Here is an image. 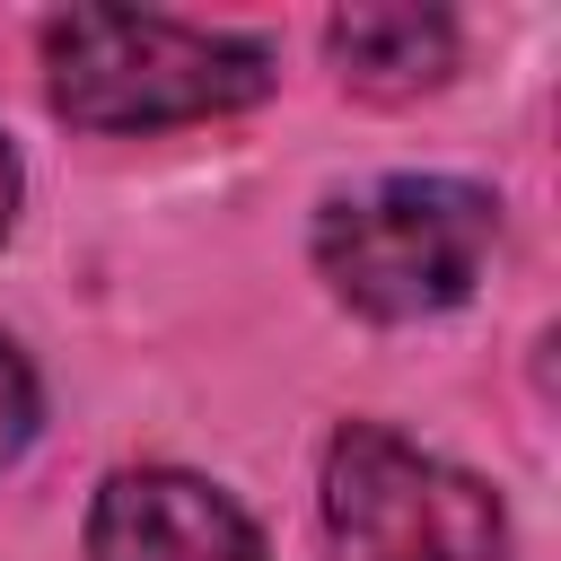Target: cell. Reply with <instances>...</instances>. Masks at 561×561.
<instances>
[{"label":"cell","instance_id":"4","mask_svg":"<svg viewBox=\"0 0 561 561\" xmlns=\"http://www.w3.org/2000/svg\"><path fill=\"white\" fill-rule=\"evenodd\" d=\"M88 561H272V543L219 482L175 465H131L105 473L88 508Z\"/></svg>","mask_w":561,"mask_h":561},{"label":"cell","instance_id":"6","mask_svg":"<svg viewBox=\"0 0 561 561\" xmlns=\"http://www.w3.org/2000/svg\"><path fill=\"white\" fill-rule=\"evenodd\" d=\"M35 421H44V394H35V368L0 342V465H18L26 456V438H35Z\"/></svg>","mask_w":561,"mask_h":561},{"label":"cell","instance_id":"3","mask_svg":"<svg viewBox=\"0 0 561 561\" xmlns=\"http://www.w3.org/2000/svg\"><path fill=\"white\" fill-rule=\"evenodd\" d=\"M324 552L333 561H508V517L465 465L377 421H351L324 447Z\"/></svg>","mask_w":561,"mask_h":561},{"label":"cell","instance_id":"1","mask_svg":"<svg viewBox=\"0 0 561 561\" xmlns=\"http://www.w3.org/2000/svg\"><path fill=\"white\" fill-rule=\"evenodd\" d=\"M53 114L88 131H167L202 114H237L272 88V53L254 35L140 18V9H70L44 26Z\"/></svg>","mask_w":561,"mask_h":561},{"label":"cell","instance_id":"2","mask_svg":"<svg viewBox=\"0 0 561 561\" xmlns=\"http://www.w3.org/2000/svg\"><path fill=\"white\" fill-rule=\"evenodd\" d=\"M500 245V202L465 175H386L316 219V272L377 324H421L473 298Z\"/></svg>","mask_w":561,"mask_h":561},{"label":"cell","instance_id":"7","mask_svg":"<svg viewBox=\"0 0 561 561\" xmlns=\"http://www.w3.org/2000/svg\"><path fill=\"white\" fill-rule=\"evenodd\" d=\"M9 228H18V158L0 140V245H9Z\"/></svg>","mask_w":561,"mask_h":561},{"label":"cell","instance_id":"5","mask_svg":"<svg viewBox=\"0 0 561 561\" xmlns=\"http://www.w3.org/2000/svg\"><path fill=\"white\" fill-rule=\"evenodd\" d=\"M324 53L359 96H421L456 70V26L438 9H342L324 26Z\"/></svg>","mask_w":561,"mask_h":561}]
</instances>
